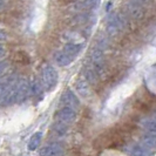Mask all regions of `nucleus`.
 <instances>
[{
  "mask_svg": "<svg viewBox=\"0 0 156 156\" xmlns=\"http://www.w3.org/2000/svg\"><path fill=\"white\" fill-rule=\"evenodd\" d=\"M146 129L148 130V134L155 135V120H148L146 123Z\"/></svg>",
  "mask_w": 156,
  "mask_h": 156,
  "instance_id": "a211bd4d",
  "label": "nucleus"
},
{
  "mask_svg": "<svg viewBox=\"0 0 156 156\" xmlns=\"http://www.w3.org/2000/svg\"><path fill=\"white\" fill-rule=\"evenodd\" d=\"M63 154V147L61 143L52 142L40 150V156H61Z\"/></svg>",
  "mask_w": 156,
  "mask_h": 156,
  "instance_id": "39448f33",
  "label": "nucleus"
},
{
  "mask_svg": "<svg viewBox=\"0 0 156 156\" xmlns=\"http://www.w3.org/2000/svg\"><path fill=\"white\" fill-rule=\"evenodd\" d=\"M7 54V52H6V48L2 46V45H0V61L6 56Z\"/></svg>",
  "mask_w": 156,
  "mask_h": 156,
  "instance_id": "aec40b11",
  "label": "nucleus"
},
{
  "mask_svg": "<svg viewBox=\"0 0 156 156\" xmlns=\"http://www.w3.org/2000/svg\"><path fill=\"white\" fill-rule=\"evenodd\" d=\"M2 7V1H1V0H0V8Z\"/></svg>",
  "mask_w": 156,
  "mask_h": 156,
  "instance_id": "5701e85b",
  "label": "nucleus"
},
{
  "mask_svg": "<svg viewBox=\"0 0 156 156\" xmlns=\"http://www.w3.org/2000/svg\"><path fill=\"white\" fill-rule=\"evenodd\" d=\"M5 88H6V87L4 86L2 83H0V98H1V95L4 94V92H5Z\"/></svg>",
  "mask_w": 156,
  "mask_h": 156,
  "instance_id": "4be33fe9",
  "label": "nucleus"
},
{
  "mask_svg": "<svg viewBox=\"0 0 156 156\" xmlns=\"http://www.w3.org/2000/svg\"><path fill=\"white\" fill-rule=\"evenodd\" d=\"M74 60V56L67 54L66 52H59L55 55V61L59 66H62V67H66V66H69L70 63L73 62Z\"/></svg>",
  "mask_w": 156,
  "mask_h": 156,
  "instance_id": "9d476101",
  "label": "nucleus"
},
{
  "mask_svg": "<svg viewBox=\"0 0 156 156\" xmlns=\"http://www.w3.org/2000/svg\"><path fill=\"white\" fill-rule=\"evenodd\" d=\"M127 8H128V13L134 19H141V18H143V16H144V11H143L142 6L139 5V4H136V2L129 4L127 6Z\"/></svg>",
  "mask_w": 156,
  "mask_h": 156,
  "instance_id": "1a4fd4ad",
  "label": "nucleus"
},
{
  "mask_svg": "<svg viewBox=\"0 0 156 156\" xmlns=\"http://www.w3.org/2000/svg\"><path fill=\"white\" fill-rule=\"evenodd\" d=\"M141 2H144V1H147V0H140Z\"/></svg>",
  "mask_w": 156,
  "mask_h": 156,
  "instance_id": "b1692460",
  "label": "nucleus"
},
{
  "mask_svg": "<svg viewBox=\"0 0 156 156\" xmlns=\"http://www.w3.org/2000/svg\"><path fill=\"white\" fill-rule=\"evenodd\" d=\"M68 130V126L65 125V123H61V122H55L54 126H53V132H54L56 135L59 136H63L65 134L67 133Z\"/></svg>",
  "mask_w": 156,
  "mask_h": 156,
  "instance_id": "2eb2a0df",
  "label": "nucleus"
},
{
  "mask_svg": "<svg viewBox=\"0 0 156 156\" xmlns=\"http://www.w3.org/2000/svg\"><path fill=\"white\" fill-rule=\"evenodd\" d=\"M75 90L83 99H89L92 96V88L86 80H79L75 83Z\"/></svg>",
  "mask_w": 156,
  "mask_h": 156,
  "instance_id": "6e6552de",
  "label": "nucleus"
},
{
  "mask_svg": "<svg viewBox=\"0 0 156 156\" xmlns=\"http://www.w3.org/2000/svg\"><path fill=\"white\" fill-rule=\"evenodd\" d=\"M41 140H42V134L40 133V132L35 133L31 137L30 142H28V149H30L31 151L35 150L38 147H40V144H41Z\"/></svg>",
  "mask_w": 156,
  "mask_h": 156,
  "instance_id": "4468645a",
  "label": "nucleus"
},
{
  "mask_svg": "<svg viewBox=\"0 0 156 156\" xmlns=\"http://www.w3.org/2000/svg\"><path fill=\"white\" fill-rule=\"evenodd\" d=\"M16 102H23L31 95V85L27 80L20 79L16 82Z\"/></svg>",
  "mask_w": 156,
  "mask_h": 156,
  "instance_id": "7ed1b4c3",
  "label": "nucleus"
},
{
  "mask_svg": "<svg viewBox=\"0 0 156 156\" xmlns=\"http://www.w3.org/2000/svg\"><path fill=\"white\" fill-rule=\"evenodd\" d=\"M132 154H133V156H149L150 151L146 148H143L142 146H136L132 150Z\"/></svg>",
  "mask_w": 156,
  "mask_h": 156,
  "instance_id": "dca6fc26",
  "label": "nucleus"
},
{
  "mask_svg": "<svg viewBox=\"0 0 156 156\" xmlns=\"http://www.w3.org/2000/svg\"><path fill=\"white\" fill-rule=\"evenodd\" d=\"M61 103L63 105V107H69L72 109L78 108L79 105H80L78 96L74 94L73 90H69V89L62 93V95H61Z\"/></svg>",
  "mask_w": 156,
  "mask_h": 156,
  "instance_id": "0eeeda50",
  "label": "nucleus"
},
{
  "mask_svg": "<svg viewBox=\"0 0 156 156\" xmlns=\"http://www.w3.org/2000/svg\"><path fill=\"white\" fill-rule=\"evenodd\" d=\"M126 20L125 18L120 14H113L109 18V21L107 25V32L109 35H116L125 28Z\"/></svg>",
  "mask_w": 156,
  "mask_h": 156,
  "instance_id": "f03ea898",
  "label": "nucleus"
},
{
  "mask_svg": "<svg viewBox=\"0 0 156 156\" xmlns=\"http://www.w3.org/2000/svg\"><path fill=\"white\" fill-rule=\"evenodd\" d=\"M9 66L6 62H0V78H4L8 74Z\"/></svg>",
  "mask_w": 156,
  "mask_h": 156,
  "instance_id": "6ab92c4d",
  "label": "nucleus"
},
{
  "mask_svg": "<svg viewBox=\"0 0 156 156\" xmlns=\"http://www.w3.org/2000/svg\"><path fill=\"white\" fill-rule=\"evenodd\" d=\"M58 82V73L54 67L45 65L41 70V83L44 86V89L51 90L53 89Z\"/></svg>",
  "mask_w": 156,
  "mask_h": 156,
  "instance_id": "f257e3e1",
  "label": "nucleus"
},
{
  "mask_svg": "<svg viewBox=\"0 0 156 156\" xmlns=\"http://www.w3.org/2000/svg\"><path fill=\"white\" fill-rule=\"evenodd\" d=\"M16 102V83L12 86L5 88V92L0 98V105L1 106H11Z\"/></svg>",
  "mask_w": 156,
  "mask_h": 156,
  "instance_id": "423d86ee",
  "label": "nucleus"
},
{
  "mask_svg": "<svg viewBox=\"0 0 156 156\" xmlns=\"http://www.w3.org/2000/svg\"><path fill=\"white\" fill-rule=\"evenodd\" d=\"M6 38H7V34L5 33V31H2V30L0 28V41L6 40Z\"/></svg>",
  "mask_w": 156,
  "mask_h": 156,
  "instance_id": "412c9836",
  "label": "nucleus"
},
{
  "mask_svg": "<svg viewBox=\"0 0 156 156\" xmlns=\"http://www.w3.org/2000/svg\"><path fill=\"white\" fill-rule=\"evenodd\" d=\"M82 48V44H78V42H68L65 45L63 48V52H66L67 54L72 55V56H76L79 54V52L81 51Z\"/></svg>",
  "mask_w": 156,
  "mask_h": 156,
  "instance_id": "9b49d317",
  "label": "nucleus"
},
{
  "mask_svg": "<svg viewBox=\"0 0 156 156\" xmlns=\"http://www.w3.org/2000/svg\"><path fill=\"white\" fill-rule=\"evenodd\" d=\"M141 146L143 148H146L147 150H153L154 147H155V135L153 134H148L146 136H143L142 139V142H141Z\"/></svg>",
  "mask_w": 156,
  "mask_h": 156,
  "instance_id": "f8f14e48",
  "label": "nucleus"
},
{
  "mask_svg": "<svg viewBox=\"0 0 156 156\" xmlns=\"http://www.w3.org/2000/svg\"><path fill=\"white\" fill-rule=\"evenodd\" d=\"M55 119L58 122H61L65 125H70L75 121L76 119V113L75 110L69 108V107H62L61 109H59L55 114Z\"/></svg>",
  "mask_w": 156,
  "mask_h": 156,
  "instance_id": "20e7f679",
  "label": "nucleus"
},
{
  "mask_svg": "<svg viewBox=\"0 0 156 156\" xmlns=\"http://www.w3.org/2000/svg\"><path fill=\"white\" fill-rule=\"evenodd\" d=\"M100 1L101 0H83L82 6H83V8H87V9H95V8L99 7Z\"/></svg>",
  "mask_w": 156,
  "mask_h": 156,
  "instance_id": "f3484780",
  "label": "nucleus"
},
{
  "mask_svg": "<svg viewBox=\"0 0 156 156\" xmlns=\"http://www.w3.org/2000/svg\"><path fill=\"white\" fill-rule=\"evenodd\" d=\"M30 85H31V94L35 95V96H41L42 95L45 89H44V86H42V83H41L39 79H34L33 82Z\"/></svg>",
  "mask_w": 156,
  "mask_h": 156,
  "instance_id": "ddd939ff",
  "label": "nucleus"
}]
</instances>
